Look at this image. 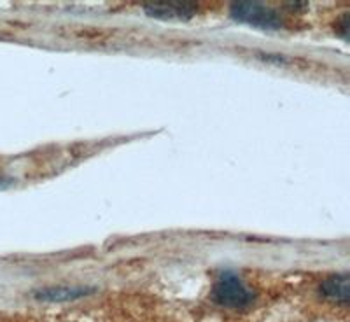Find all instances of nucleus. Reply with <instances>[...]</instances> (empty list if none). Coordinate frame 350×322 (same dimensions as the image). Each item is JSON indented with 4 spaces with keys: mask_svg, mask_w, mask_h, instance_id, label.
<instances>
[{
    "mask_svg": "<svg viewBox=\"0 0 350 322\" xmlns=\"http://www.w3.org/2000/svg\"><path fill=\"white\" fill-rule=\"evenodd\" d=\"M212 299L217 305L228 306V308H243V306L251 305L254 299V293L245 286V282L239 275L233 271H223L214 284Z\"/></svg>",
    "mask_w": 350,
    "mask_h": 322,
    "instance_id": "f257e3e1",
    "label": "nucleus"
},
{
    "mask_svg": "<svg viewBox=\"0 0 350 322\" xmlns=\"http://www.w3.org/2000/svg\"><path fill=\"white\" fill-rule=\"evenodd\" d=\"M230 14L233 20L252 27L268 28V30H277L282 27V18L273 9L259 2H235L231 4Z\"/></svg>",
    "mask_w": 350,
    "mask_h": 322,
    "instance_id": "f03ea898",
    "label": "nucleus"
},
{
    "mask_svg": "<svg viewBox=\"0 0 350 322\" xmlns=\"http://www.w3.org/2000/svg\"><path fill=\"white\" fill-rule=\"evenodd\" d=\"M198 5L193 2H149L144 5L146 14L154 20L163 21H189L196 14Z\"/></svg>",
    "mask_w": 350,
    "mask_h": 322,
    "instance_id": "7ed1b4c3",
    "label": "nucleus"
},
{
    "mask_svg": "<svg viewBox=\"0 0 350 322\" xmlns=\"http://www.w3.org/2000/svg\"><path fill=\"white\" fill-rule=\"evenodd\" d=\"M349 289L350 279L347 271L331 275L329 279H326L321 284V293H323V296H326L327 299H333V301L340 303H349Z\"/></svg>",
    "mask_w": 350,
    "mask_h": 322,
    "instance_id": "20e7f679",
    "label": "nucleus"
},
{
    "mask_svg": "<svg viewBox=\"0 0 350 322\" xmlns=\"http://www.w3.org/2000/svg\"><path fill=\"white\" fill-rule=\"evenodd\" d=\"M90 293H93V289H86V287H48L36 293V298L42 301H72Z\"/></svg>",
    "mask_w": 350,
    "mask_h": 322,
    "instance_id": "39448f33",
    "label": "nucleus"
},
{
    "mask_svg": "<svg viewBox=\"0 0 350 322\" xmlns=\"http://www.w3.org/2000/svg\"><path fill=\"white\" fill-rule=\"evenodd\" d=\"M349 14H343V18L340 20V32H342L343 37H347V33H349V30H347V25H349Z\"/></svg>",
    "mask_w": 350,
    "mask_h": 322,
    "instance_id": "423d86ee",
    "label": "nucleus"
}]
</instances>
